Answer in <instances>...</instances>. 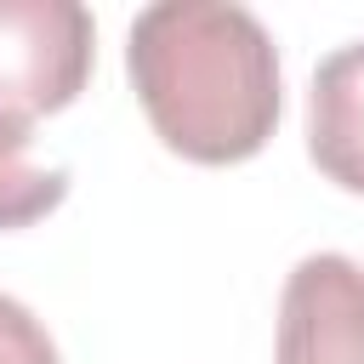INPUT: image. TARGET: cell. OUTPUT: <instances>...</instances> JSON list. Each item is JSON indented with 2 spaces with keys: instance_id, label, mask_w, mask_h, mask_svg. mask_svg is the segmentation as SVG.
Segmentation results:
<instances>
[{
  "instance_id": "277c9868",
  "label": "cell",
  "mask_w": 364,
  "mask_h": 364,
  "mask_svg": "<svg viewBox=\"0 0 364 364\" xmlns=\"http://www.w3.org/2000/svg\"><path fill=\"white\" fill-rule=\"evenodd\" d=\"M307 159L347 193H364V40L336 46L307 85Z\"/></svg>"
},
{
  "instance_id": "3957f363",
  "label": "cell",
  "mask_w": 364,
  "mask_h": 364,
  "mask_svg": "<svg viewBox=\"0 0 364 364\" xmlns=\"http://www.w3.org/2000/svg\"><path fill=\"white\" fill-rule=\"evenodd\" d=\"M273 364H364V267L353 256L318 250L290 267Z\"/></svg>"
},
{
  "instance_id": "5b68a950",
  "label": "cell",
  "mask_w": 364,
  "mask_h": 364,
  "mask_svg": "<svg viewBox=\"0 0 364 364\" xmlns=\"http://www.w3.org/2000/svg\"><path fill=\"white\" fill-rule=\"evenodd\" d=\"M28 148H34L28 119L0 114V228H28V222L51 216L68 193V171L34 165Z\"/></svg>"
},
{
  "instance_id": "7a4b0ae2",
  "label": "cell",
  "mask_w": 364,
  "mask_h": 364,
  "mask_svg": "<svg viewBox=\"0 0 364 364\" xmlns=\"http://www.w3.org/2000/svg\"><path fill=\"white\" fill-rule=\"evenodd\" d=\"M97 57V23L80 0H0V114L34 119L68 108Z\"/></svg>"
},
{
  "instance_id": "8992f818",
  "label": "cell",
  "mask_w": 364,
  "mask_h": 364,
  "mask_svg": "<svg viewBox=\"0 0 364 364\" xmlns=\"http://www.w3.org/2000/svg\"><path fill=\"white\" fill-rule=\"evenodd\" d=\"M0 364H63L46 324L17 296H0Z\"/></svg>"
},
{
  "instance_id": "6da1fadb",
  "label": "cell",
  "mask_w": 364,
  "mask_h": 364,
  "mask_svg": "<svg viewBox=\"0 0 364 364\" xmlns=\"http://www.w3.org/2000/svg\"><path fill=\"white\" fill-rule=\"evenodd\" d=\"M125 68L154 136L193 165H239L279 125V51L233 0H159L136 11Z\"/></svg>"
}]
</instances>
